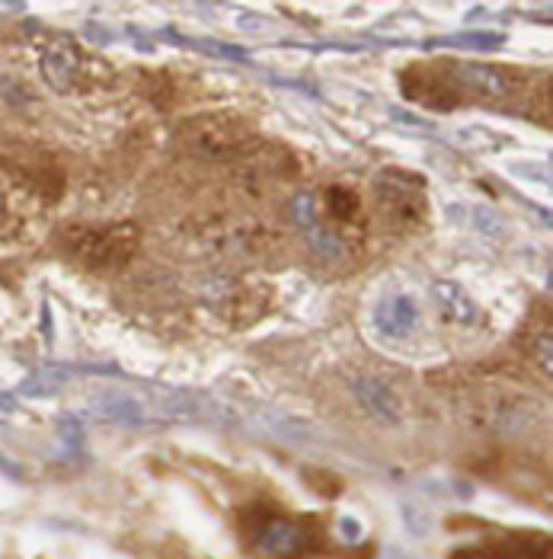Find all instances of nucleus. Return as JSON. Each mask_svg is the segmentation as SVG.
Wrapping results in <instances>:
<instances>
[{
  "instance_id": "obj_1",
  "label": "nucleus",
  "mask_w": 553,
  "mask_h": 559,
  "mask_svg": "<svg viewBox=\"0 0 553 559\" xmlns=\"http://www.w3.org/2000/svg\"><path fill=\"white\" fill-rule=\"evenodd\" d=\"M138 246V230L132 224H112L103 230H87L77 240V256L93 269H116L132 259Z\"/></svg>"
},
{
  "instance_id": "obj_5",
  "label": "nucleus",
  "mask_w": 553,
  "mask_h": 559,
  "mask_svg": "<svg viewBox=\"0 0 553 559\" xmlns=\"http://www.w3.org/2000/svg\"><path fill=\"white\" fill-rule=\"evenodd\" d=\"M259 547L272 556H295L304 547V534L295 528V524H285V521H272L259 534Z\"/></svg>"
},
{
  "instance_id": "obj_2",
  "label": "nucleus",
  "mask_w": 553,
  "mask_h": 559,
  "mask_svg": "<svg viewBox=\"0 0 553 559\" xmlns=\"http://www.w3.org/2000/svg\"><path fill=\"white\" fill-rule=\"evenodd\" d=\"M381 215H387L397 227H410L426 215V195L416 173H381L378 179Z\"/></svg>"
},
{
  "instance_id": "obj_6",
  "label": "nucleus",
  "mask_w": 553,
  "mask_h": 559,
  "mask_svg": "<svg viewBox=\"0 0 553 559\" xmlns=\"http://www.w3.org/2000/svg\"><path fill=\"white\" fill-rule=\"evenodd\" d=\"M327 208H330V215L336 221H352L355 215H359V195L343 189V186H336L327 192Z\"/></svg>"
},
{
  "instance_id": "obj_3",
  "label": "nucleus",
  "mask_w": 553,
  "mask_h": 559,
  "mask_svg": "<svg viewBox=\"0 0 553 559\" xmlns=\"http://www.w3.org/2000/svg\"><path fill=\"white\" fill-rule=\"evenodd\" d=\"M247 141H250L247 128L234 119H224V115H218V119H199L186 128V144L195 154H205V157L234 154Z\"/></svg>"
},
{
  "instance_id": "obj_8",
  "label": "nucleus",
  "mask_w": 553,
  "mask_h": 559,
  "mask_svg": "<svg viewBox=\"0 0 553 559\" xmlns=\"http://www.w3.org/2000/svg\"><path fill=\"white\" fill-rule=\"evenodd\" d=\"M339 528H343L346 540H359V537H362V524H355L352 518H343V521H339Z\"/></svg>"
},
{
  "instance_id": "obj_7",
  "label": "nucleus",
  "mask_w": 553,
  "mask_h": 559,
  "mask_svg": "<svg viewBox=\"0 0 553 559\" xmlns=\"http://www.w3.org/2000/svg\"><path fill=\"white\" fill-rule=\"evenodd\" d=\"M403 518H406V528H410L416 537H422V534L429 531V518L422 515L419 508H410V505H406V508H403Z\"/></svg>"
},
{
  "instance_id": "obj_4",
  "label": "nucleus",
  "mask_w": 553,
  "mask_h": 559,
  "mask_svg": "<svg viewBox=\"0 0 553 559\" xmlns=\"http://www.w3.org/2000/svg\"><path fill=\"white\" fill-rule=\"evenodd\" d=\"M42 74L45 80L52 84L55 90L68 93L77 87V77H80V55L77 48L68 42H55L48 45L42 52Z\"/></svg>"
},
{
  "instance_id": "obj_9",
  "label": "nucleus",
  "mask_w": 553,
  "mask_h": 559,
  "mask_svg": "<svg viewBox=\"0 0 553 559\" xmlns=\"http://www.w3.org/2000/svg\"><path fill=\"white\" fill-rule=\"evenodd\" d=\"M387 559H403V556H400L397 550H390V553H387Z\"/></svg>"
}]
</instances>
